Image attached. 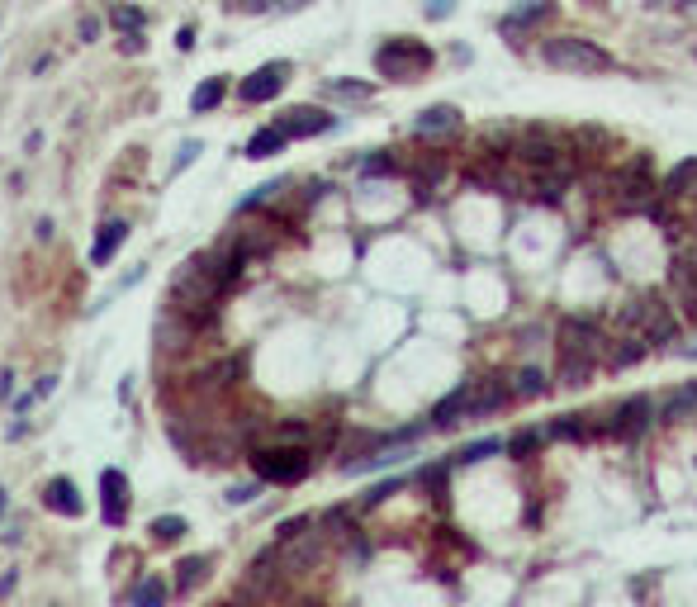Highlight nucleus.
<instances>
[{
	"label": "nucleus",
	"instance_id": "f257e3e1",
	"mask_svg": "<svg viewBox=\"0 0 697 607\" xmlns=\"http://www.w3.org/2000/svg\"><path fill=\"white\" fill-rule=\"evenodd\" d=\"M541 62L555 66V72H570V76L612 72L607 48H597L593 39H574V33H551V39H541Z\"/></svg>",
	"mask_w": 697,
	"mask_h": 607
},
{
	"label": "nucleus",
	"instance_id": "f03ea898",
	"mask_svg": "<svg viewBox=\"0 0 697 607\" xmlns=\"http://www.w3.org/2000/svg\"><path fill=\"white\" fill-rule=\"evenodd\" d=\"M431 62H437V53L423 39H404V33L375 48V72L389 81H418L431 72Z\"/></svg>",
	"mask_w": 697,
	"mask_h": 607
},
{
	"label": "nucleus",
	"instance_id": "7ed1b4c3",
	"mask_svg": "<svg viewBox=\"0 0 697 607\" xmlns=\"http://www.w3.org/2000/svg\"><path fill=\"white\" fill-rule=\"evenodd\" d=\"M597 332L588 323H564L560 328V375L564 384H584L593 375V361H597Z\"/></svg>",
	"mask_w": 697,
	"mask_h": 607
},
{
	"label": "nucleus",
	"instance_id": "20e7f679",
	"mask_svg": "<svg viewBox=\"0 0 697 607\" xmlns=\"http://www.w3.org/2000/svg\"><path fill=\"white\" fill-rule=\"evenodd\" d=\"M252 470L266 484H299L313 470V455L304 446H266V451H252Z\"/></svg>",
	"mask_w": 697,
	"mask_h": 607
},
{
	"label": "nucleus",
	"instance_id": "39448f33",
	"mask_svg": "<svg viewBox=\"0 0 697 607\" xmlns=\"http://www.w3.org/2000/svg\"><path fill=\"white\" fill-rule=\"evenodd\" d=\"M290 72H294L290 62H266V66H257V72L242 81V86H238V95L247 100V105H266V100H275L280 91H285Z\"/></svg>",
	"mask_w": 697,
	"mask_h": 607
},
{
	"label": "nucleus",
	"instance_id": "423d86ee",
	"mask_svg": "<svg viewBox=\"0 0 697 607\" xmlns=\"http://www.w3.org/2000/svg\"><path fill=\"white\" fill-rule=\"evenodd\" d=\"M100 513L109 527L128 522V475L124 470H100Z\"/></svg>",
	"mask_w": 697,
	"mask_h": 607
},
{
	"label": "nucleus",
	"instance_id": "0eeeda50",
	"mask_svg": "<svg viewBox=\"0 0 697 607\" xmlns=\"http://www.w3.org/2000/svg\"><path fill=\"white\" fill-rule=\"evenodd\" d=\"M332 124L337 119H332L327 110H313V105H294L275 119V128L285 133V138H318V133H327Z\"/></svg>",
	"mask_w": 697,
	"mask_h": 607
},
{
	"label": "nucleus",
	"instance_id": "6e6552de",
	"mask_svg": "<svg viewBox=\"0 0 697 607\" xmlns=\"http://www.w3.org/2000/svg\"><path fill=\"white\" fill-rule=\"evenodd\" d=\"M128 224L124 218H109V224H100V233H95V242H91V266H109L114 257H119V247L128 242Z\"/></svg>",
	"mask_w": 697,
	"mask_h": 607
},
{
	"label": "nucleus",
	"instance_id": "1a4fd4ad",
	"mask_svg": "<svg viewBox=\"0 0 697 607\" xmlns=\"http://www.w3.org/2000/svg\"><path fill=\"white\" fill-rule=\"evenodd\" d=\"M508 403V384L503 380H470V413L465 418H489Z\"/></svg>",
	"mask_w": 697,
	"mask_h": 607
},
{
	"label": "nucleus",
	"instance_id": "9d476101",
	"mask_svg": "<svg viewBox=\"0 0 697 607\" xmlns=\"http://www.w3.org/2000/svg\"><path fill=\"white\" fill-rule=\"evenodd\" d=\"M460 128V110L456 105H431L413 119V133L418 138H441V133H456Z\"/></svg>",
	"mask_w": 697,
	"mask_h": 607
},
{
	"label": "nucleus",
	"instance_id": "9b49d317",
	"mask_svg": "<svg viewBox=\"0 0 697 607\" xmlns=\"http://www.w3.org/2000/svg\"><path fill=\"white\" fill-rule=\"evenodd\" d=\"M43 503H48V513H62V517H81V513H86V503H81L72 479H48Z\"/></svg>",
	"mask_w": 697,
	"mask_h": 607
},
{
	"label": "nucleus",
	"instance_id": "f8f14e48",
	"mask_svg": "<svg viewBox=\"0 0 697 607\" xmlns=\"http://www.w3.org/2000/svg\"><path fill=\"white\" fill-rule=\"evenodd\" d=\"M551 10H555V0H518V5H512V14L503 20V33H522V29H531V24H541Z\"/></svg>",
	"mask_w": 697,
	"mask_h": 607
},
{
	"label": "nucleus",
	"instance_id": "ddd939ff",
	"mask_svg": "<svg viewBox=\"0 0 697 607\" xmlns=\"http://www.w3.org/2000/svg\"><path fill=\"white\" fill-rule=\"evenodd\" d=\"M465 413H470V380H465L460 390H451V394L437 403V409H431V423H437V427H456Z\"/></svg>",
	"mask_w": 697,
	"mask_h": 607
},
{
	"label": "nucleus",
	"instance_id": "4468645a",
	"mask_svg": "<svg viewBox=\"0 0 697 607\" xmlns=\"http://www.w3.org/2000/svg\"><path fill=\"white\" fill-rule=\"evenodd\" d=\"M645 413H650V399H645V394L626 399L617 409V418H612V432H617V436H636L645 427Z\"/></svg>",
	"mask_w": 697,
	"mask_h": 607
},
{
	"label": "nucleus",
	"instance_id": "2eb2a0df",
	"mask_svg": "<svg viewBox=\"0 0 697 607\" xmlns=\"http://www.w3.org/2000/svg\"><path fill=\"white\" fill-rule=\"evenodd\" d=\"M205 579H209V555H190V560L176 565V594H195Z\"/></svg>",
	"mask_w": 697,
	"mask_h": 607
},
{
	"label": "nucleus",
	"instance_id": "dca6fc26",
	"mask_svg": "<svg viewBox=\"0 0 697 607\" xmlns=\"http://www.w3.org/2000/svg\"><path fill=\"white\" fill-rule=\"evenodd\" d=\"M223 95H228V81H223V76H209V81H199V86H195L190 110H195V114H209L213 105H223Z\"/></svg>",
	"mask_w": 697,
	"mask_h": 607
},
{
	"label": "nucleus",
	"instance_id": "f3484780",
	"mask_svg": "<svg viewBox=\"0 0 697 607\" xmlns=\"http://www.w3.org/2000/svg\"><path fill=\"white\" fill-rule=\"evenodd\" d=\"M697 185V157H688V162H678L669 176H664V195H688Z\"/></svg>",
	"mask_w": 697,
	"mask_h": 607
},
{
	"label": "nucleus",
	"instance_id": "a211bd4d",
	"mask_svg": "<svg viewBox=\"0 0 697 607\" xmlns=\"http://www.w3.org/2000/svg\"><path fill=\"white\" fill-rule=\"evenodd\" d=\"M285 143H290V138H285V133H280V128L271 124V128H261L257 138L247 143V157H252V162H257V157H275V152L285 147Z\"/></svg>",
	"mask_w": 697,
	"mask_h": 607
},
{
	"label": "nucleus",
	"instance_id": "6ab92c4d",
	"mask_svg": "<svg viewBox=\"0 0 697 607\" xmlns=\"http://www.w3.org/2000/svg\"><path fill=\"white\" fill-rule=\"evenodd\" d=\"M503 451V442L498 436H484V442H470V446H460L456 451V465H479V461H489V455Z\"/></svg>",
	"mask_w": 697,
	"mask_h": 607
},
{
	"label": "nucleus",
	"instance_id": "aec40b11",
	"mask_svg": "<svg viewBox=\"0 0 697 607\" xmlns=\"http://www.w3.org/2000/svg\"><path fill=\"white\" fill-rule=\"evenodd\" d=\"M688 409H697V384H688V390H678V394H674V399L659 409V418H664V423H678V418H684Z\"/></svg>",
	"mask_w": 697,
	"mask_h": 607
},
{
	"label": "nucleus",
	"instance_id": "412c9836",
	"mask_svg": "<svg viewBox=\"0 0 697 607\" xmlns=\"http://www.w3.org/2000/svg\"><path fill=\"white\" fill-rule=\"evenodd\" d=\"M109 24L124 29V33H143L147 20H143V10H133V5H114V10H109Z\"/></svg>",
	"mask_w": 697,
	"mask_h": 607
},
{
	"label": "nucleus",
	"instance_id": "4be33fe9",
	"mask_svg": "<svg viewBox=\"0 0 697 607\" xmlns=\"http://www.w3.org/2000/svg\"><path fill=\"white\" fill-rule=\"evenodd\" d=\"M166 598H171V588H166L161 579H143V584L128 594V603H166Z\"/></svg>",
	"mask_w": 697,
	"mask_h": 607
},
{
	"label": "nucleus",
	"instance_id": "5701e85b",
	"mask_svg": "<svg viewBox=\"0 0 697 607\" xmlns=\"http://www.w3.org/2000/svg\"><path fill=\"white\" fill-rule=\"evenodd\" d=\"M152 536H157V541H176V536H186V517H157Z\"/></svg>",
	"mask_w": 697,
	"mask_h": 607
},
{
	"label": "nucleus",
	"instance_id": "b1692460",
	"mask_svg": "<svg viewBox=\"0 0 697 607\" xmlns=\"http://www.w3.org/2000/svg\"><path fill=\"white\" fill-rule=\"evenodd\" d=\"M518 394H527V399L531 394H545V375H541V370H531V365L522 370V375H518Z\"/></svg>",
	"mask_w": 697,
	"mask_h": 607
},
{
	"label": "nucleus",
	"instance_id": "393cba45",
	"mask_svg": "<svg viewBox=\"0 0 697 607\" xmlns=\"http://www.w3.org/2000/svg\"><path fill=\"white\" fill-rule=\"evenodd\" d=\"M536 442H541V432H536V427H527V432H518V436L508 442V455H518V461H522V455L536 446Z\"/></svg>",
	"mask_w": 697,
	"mask_h": 607
},
{
	"label": "nucleus",
	"instance_id": "a878e982",
	"mask_svg": "<svg viewBox=\"0 0 697 607\" xmlns=\"http://www.w3.org/2000/svg\"><path fill=\"white\" fill-rule=\"evenodd\" d=\"M327 91H332V95H352V100H365V95H370V86H352V81H327Z\"/></svg>",
	"mask_w": 697,
	"mask_h": 607
},
{
	"label": "nucleus",
	"instance_id": "bb28decb",
	"mask_svg": "<svg viewBox=\"0 0 697 607\" xmlns=\"http://www.w3.org/2000/svg\"><path fill=\"white\" fill-rule=\"evenodd\" d=\"M451 10H456V0H431V5H427V20H446Z\"/></svg>",
	"mask_w": 697,
	"mask_h": 607
},
{
	"label": "nucleus",
	"instance_id": "cd10ccee",
	"mask_svg": "<svg viewBox=\"0 0 697 607\" xmlns=\"http://www.w3.org/2000/svg\"><path fill=\"white\" fill-rule=\"evenodd\" d=\"M195 157H199V143H186V147H180V157H176V172H186Z\"/></svg>",
	"mask_w": 697,
	"mask_h": 607
},
{
	"label": "nucleus",
	"instance_id": "c85d7f7f",
	"mask_svg": "<svg viewBox=\"0 0 697 607\" xmlns=\"http://www.w3.org/2000/svg\"><path fill=\"white\" fill-rule=\"evenodd\" d=\"M228 498H232V503H252V498H257V484H238Z\"/></svg>",
	"mask_w": 697,
	"mask_h": 607
},
{
	"label": "nucleus",
	"instance_id": "c756f323",
	"mask_svg": "<svg viewBox=\"0 0 697 607\" xmlns=\"http://www.w3.org/2000/svg\"><path fill=\"white\" fill-rule=\"evenodd\" d=\"M176 48H180V53H190V48H195V29H190V24L176 33Z\"/></svg>",
	"mask_w": 697,
	"mask_h": 607
},
{
	"label": "nucleus",
	"instance_id": "7c9ffc66",
	"mask_svg": "<svg viewBox=\"0 0 697 607\" xmlns=\"http://www.w3.org/2000/svg\"><path fill=\"white\" fill-rule=\"evenodd\" d=\"M389 166H394L389 157H370V162H365V176H375V172H389Z\"/></svg>",
	"mask_w": 697,
	"mask_h": 607
},
{
	"label": "nucleus",
	"instance_id": "2f4dec72",
	"mask_svg": "<svg viewBox=\"0 0 697 607\" xmlns=\"http://www.w3.org/2000/svg\"><path fill=\"white\" fill-rule=\"evenodd\" d=\"M0 517H5V488H0Z\"/></svg>",
	"mask_w": 697,
	"mask_h": 607
},
{
	"label": "nucleus",
	"instance_id": "473e14b6",
	"mask_svg": "<svg viewBox=\"0 0 697 607\" xmlns=\"http://www.w3.org/2000/svg\"><path fill=\"white\" fill-rule=\"evenodd\" d=\"M688 356H697V347H688Z\"/></svg>",
	"mask_w": 697,
	"mask_h": 607
}]
</instances>
